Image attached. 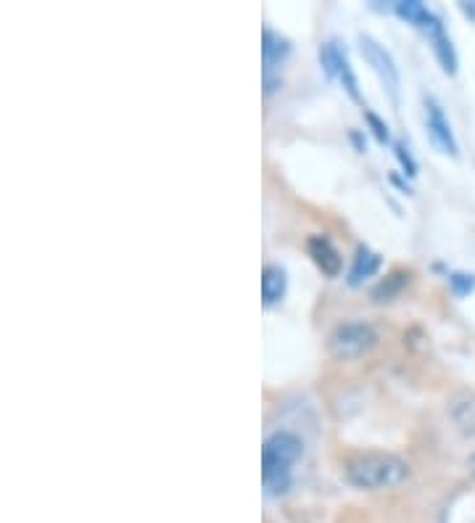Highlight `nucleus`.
<instances>
[{
  "label": "nucleus",
  "instance_id": "16",
  "mask_svg": "<svg viewBox=\"0 0 475 523\" xmlns=\"http://www.w3.org/2000/svg\"><path fill=\"white\" fill-rule=\"evenodd\" d=\"M367 116V122H370V127H372V135L378 138V143H388L391 140V132H388V124L380 119L378 114H372V112H364Z\"/></svg>",
  "mask_w": 475,
  "mask_h": 523
},
{
  "label": "nucleus",
  "instance_id": "12",
  "mask_svg": "<svg viewBox=\"0 0 475 523\" xmlns=\"http://www.w3.org/2000/svg\"><path fill=\"white\" fill-rule=\"evenodd\" d=\"M394 11L404 19V21H410V24H415L420 30H428L438 16L425 5V3H420V0H399V3H394Z\"/></svg>",
  "mask_w": 475,
  "mask_h": 523
},
{
  "label": "nucleus",
  "instance_id": "4",
  "mask_svg": "<svg viewBox=\"0 0 475 523\" xmlns=\"http://www.w3.org/2000/svg\"><path fill=\"white\" fill-rule=\"evenodd\" d=\"M359 51L364 61L372 66V72L378 74V80L383 82L386 93L391 96V101H399V88H402V77H399V66L394 56L386 51V46H380L372 35H359Z\"/></svg>",
  "mask_w": 475,
  "mask_h": 523
},
{
  "label": "nucleus",
  "instance_id": "2",
  "mask_svg": "<svg viewBox=\"0 0 475 523\" xmlns=\"http://www.w3.org/2000/svg\"><path fill=\"white\" fill-rule=\"evenodd\" d=\"M344 476L356 489L378 492L399 486L410 476V465L388 452H359L344 463Z\"/></svg>",
  "mask_w": 475,
  "mask_h": 523
},
{
  "label": "nucleus",
  "instance_id": "7",
  "mask_svg": "<svg viewBox=\"0 0 475 523\" xmlns=\"http://www.w3.org/2000/svg\"><path fill=\"white\" fill-rule=\"evenodd\" d=\"M425 127H428V135L433 140V146L441 151V154H449V156H457L460 154V146H457V138L452 132V124L444 114L441 104L436 98H425Z\"/></svg>",
  "mask_w": 475,
  "mask_h": 523
},
{
  "label": "nucleus",
  "instance_id": "6",
  "mask_svg": "<svg viewBox=\"0 0 475 523\" xmlns=\"http://www.w3.org/2000/svg\"><path fill=\"white\" fill-rule=\"evenodd\" d=\"M320 61H322V66H325V72H328L330 77H338V80H341V85H344V90L349 93V98L356 101V104H362L359 82H356V74L354 69H352V61H349L346 48H341L338 40H330V43H325V46L320 48Z\"/></svg>",
  "mask_w": 475,
  "mask_h": 523
},
{
  "label": "nucleus",
  "instance_id": "8",
  "mask_svg": "<svg viewBox=\"0 0 475 523\" xmlns=\"http://www.w3.org/2000/svg\"><path fill=\"white\" fill-rule=\"evenodd\" d=\"M306 251H309L312 262H314L328 278H338V275H341V270H344V257H341V251L333 246L330 238H325V235H312V238L306 240Z\"/></svg>",
  "mask_w": 475,
  "mask_h": 523
},
{
  "label": "nucleus",
  "instance_id": "18",
  "mask_svg": "<svg viewBox=\"0 0 475 523\" xmlns=\"http://www.w3.org/2000/svg\"><path fill=\"white\" fill-rule=\"evenodd\" d=\"M468 465H471V473L475 476V455H471V463H468Z\"/></svg>",
  "mask_w": 475,
  "mask_h": 523
},
{
  "label": "nucleus",
  "instance_id": "14",
  "mask_svg": "<svg viewBox=\"0 0 475 523\" xmlns=\"http://www.w3.org/2000/svg\"><path fill=\"white\" fill-rule=\"evenodd\" d=\"M449 289L454 291V296L465 299L468 293L475 291V275H471V273H449Z\"/></svg>",
  "mask_w": 475,
  "mask_h": 523
},
{
  "label": "nucleus",
  "instance_id": "5",
  "mask_svg": "<svg viewBox=\"0 0 475 523\" xmlns=\"http://www.w3.org/2000/svg\"><path fill=\"white\" fill-rule=\"evenodd\" d=\"M288 56H291L288 38H283L280 32L264 27V32H262V58H264V88H267V93H275L283 85L280 66L286 63Z\"/></svg>",
  "mask_w": 475,
  "mask_h": 523
},
{
  "label": "nucleus",
  "instance_id": "11",
  "mask_svg": "<svg viewBox=\"0 0 475 523\" xmlns=\"http://www.w3.org/2000/svg\"><path fill=\"white\" fill-rule=\"evenodd\" d=\"M380 265H383L380 254H375V251L367 249V246H359V251H356L354 257V265H352V270H349V283H352V286L364 283L367 278H372V275L380 270Z\"/></svg>",
  "mask_w": 475,
  "mask_h": 523
},
{
  "label": "nucleus",
  "instance_id": "15",
  "mask_svg": "<svg viewBox=\"0 0 475 523\" xmlns=\"http://www.w3.org/2000/svg\"><path fill=\"white\" fill-rule=\"evenodd\" d=\"M394 154H396V159H399V164H402V170H404V174L407 177H415L417 174V162L412 159V154H410V148L399 140V143H394Z\"/></svg>",
  "mask_w": 475,
  "mask_h": 523
},
{
  "label": "nucleus",
  "instance_id": "1",
  "mask_svg": "<svg viewBox=\"0 0 475 523\" xmlns=\"http://www.w3.org/2000/svg\"><path fill=\"white\" fill-rule=\"evenodd\" d=\"M304 455V442L291 431H275L262 447V481L267 494L280 497L291 486L294 465Z\"/></svg>",
  "mask_w": 475,
  "mask_h": 523
},
{
  "label": "nucleus",
  "instance_id": "9",
  "mask_svg": "<svg viewBox=\"0 0 475 523\" xmlns=\"http://www.w3.org/2000/svg\"><path fill=\"white\" fill-rule=\"evenodd\" d=\"M428 38H430V46H433V54H436V61L441 63V69L452 77V74H457V51H454V43H452V38H449V32L444 30V24H441V19H436L428 30Z\"/></svg>",
  "mask_w": 475,
  "mask_h": 523
},
{
  "label": "nucleus",
  "instance_id": "13",
  "mask_svg": "<svg viewBox=\"0 0 475 523\" xmlns=\"http://www.w3.org/2000/svg\"><path fill=\"white\" fill-rule=\"evenodd\" d=\"M407 283H410V273L396 270V273H391L378 289L372 291V299H375V301H391V299H396V293L404 289Z\"/></svg>",
  "mask_w": 475,
  "mask_h": 523
},
{
  "label": "nucleus",
  "instance_id": "3",
  "mask_svg": "<svg viewBox=\"0 0 475 523\" xmlns=\"http://www.w3.org/2000/svg\"><path fill=\"white\" fill-rule=\"evenodd\" d=\"M378 344V331L364 323V320H349V323H341L330 339H328V349L333 357L338 359H354V357H362L364 351Z\"/></svg>",
  "mask_w": 475,
  "mask_h": 523
},
{
  "label": "nucleus",
  "instance_id": "10",
  "mask_svg": "<svg viewBox=\"0 0 475 523\" xmlns=\"http://www.w3.org/2000/svg\"><path fill=\"white\" fill-rule=\"evenodd\" d=\"M286 291H288V273L280 265H264V270H262V299H264V304L272 307V304L283 301Z\"/></svg>",
  "mask_w": 475,
  "mask_h": 523
},
{
  "label": "nucleus",
  "instance_id": "17",
  "mask_svg": "<svg viewBox=\"0 0 475 523\" xmlns=\"http://www.w3.org/2000/svg\"><path fill=\"white\" fill-rule=\"evenodd\" d=\"M460 8H462L471 19H475V3H460Z\"/></svg>",
  "mask_w": 475,
  "mask_h": 523
}]
</instances>
